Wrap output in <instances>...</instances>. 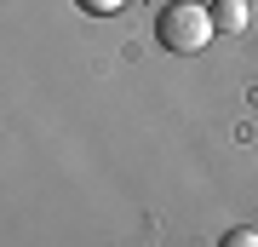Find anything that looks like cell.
Masks as SVG:
<instances>
[{"instance_id":"6da1fadb","label":"cell","mask_w":258,"mask_h":247,"mask_svg":"<svg viewBox=\"0 0 258 247\" xmlns=\"http://www.w3.org/2000/svg\"><path fill=\"white\" fill-rule=\"evenodd\" d=\"M212 35H218V29H212V6H195V0H166V6L155 12V40L166 46V52H178V58L201 52Z\"/></svg>"},{"instance_id":"7a4b0ae2","label":"cell","mask_w":258,"mask_h":247,"mask_svg":"<svg viewBox=\"0 0 258 247\" xmlns=\"http://www.w3.org/2000/svg\"><path fill=\"white\" fill-rule=\"evenodd\" d=\"M212 29L218 35H241L247 29V0H212Z\"/></svg>"},{"instance_id":"3957f363","label":"cell","mask_w":258,"mask_h":247,"mask_svg":"<svg viewBox=\"0 0 258 247\" xmlns=\"http://www.w3.org/2000/svg\"><path fill=\"white\" fill-rule=\"evenodd\" d=\"M218 247H258V230L252 224H241V230H224V241Z\"/></svg>"},{"instance_id":"277c9868","label":"cell","mask_w":258,"mask_h":247,"mask_svg":"<svg viewBox=\"0 0 258 247\" xmlns=\"http://www.w3.org/2000/svg\"><path fill=\"white\" fill-rule=\"evenodd\" d=\"M75 6H81V12H92V18H109V12H120L126 0H75Z\"/></svg>"}]
</instances>
